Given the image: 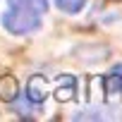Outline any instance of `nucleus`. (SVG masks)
Returning <instances> with one entry per match:
<instances>
[{
	"instance_id": "nucleus-1",
	"label": "nucleus",
	"mask_w": 122,
	"mask_h": 122,
	"mask_svg": "<svg viewBox=\"0 0 122 122\" xmlns=\"http://www.w3.org/2000/svg\"><path fill=\"white\" fill-rule=\"evenodd\" d=\"M3 24L10 34H29L34 29H38L41 24V15L31 12V10H22V7H12L10 12L3 15Z\"/></svg>"
},
{
	"instance_id": "nucleus-2",
	"label": "nucleus",
	"mask_w": 122,
	"mask_h": 122,
	"mask_svg": "<svg viewBox=\"0 0 122 122\" xmlns=\"http://www.w3.org/2000/svg\"><path fill=\"white\" fill-rule=\"evenodd\" d=\"M48 91H50V86H48L46 77H41V74H34V77L29 79L26 96H29V101H31V103H41V101H46Z\"/></svg>"
},
{
	"instance_id": "nucleus-3",
	"label": "nucleus",
	"mask_w": 122,
	"mask_h": 122,
	"mask_svg": "<svg viewBox=\"0 0 122 122\" xmlns=\"http://www.w3.org/2000/svg\"><path fill=\"white\" fill-rule=\"evenodd\" d=\"M74 96H77L74 77L62 74V77L57 79V84H55V98H57V101H62V103H67V101H74Z\"/></svg>"
},
{
	"instance_id": "nucleus-4",
	"label": "nucleus",
	"mask_w": 122,
	"mask_h": 122,
	"mask_svg": "<svg viewBox=\"0 0 122 122\" xmlns=\"http://www.w3.org/2000/svg\"><path fill=\"white\" fill-rule=\"evenodd\" d=\"M19 93V86H17V79L15 77H0V98L3 101H15Z\"/></svg>"
},
{
	"instance_id": "nucleus-5",
	"label": "nucleus",
	"mask_w": 122,
	"mask_h": 122,
	"mask_svg": "<svg viewBox=\"0 0 122 122\" xmlns=\"http://www.w3.org/2000/svg\"><path fill=\"white\" fill-rule=\"evenodd\" d=\"M10 7H22V10H31L36 15H43L48 10V0H10Z\"/></svg>"
},
{
	"instance_id": "nucleus-6",
	"label": "nucleus",
	"mask_w": 122,
	"mask_h": 122,
	"mask_svg": "<svg viewBox=\"0 0 122 122\" xmlns=\"http://www.w3.org/2000/svg\"><path fill=\"white\" fill-rule=\"evenodd\" d=\"M55 5L65 12H79L84 7V0H55Z\"/></svg>"
},
{
	"instance_id": "nucleus-7",
	"label": "nucleus",
	"mask_w": 122,
	"mask_h": 122,
	"mask_svg": "<svg viewBox=\"0 0 122 122\" xmlns=\"http://www.w3.org/2000/svg\"><path fill=\"white\" fill-rule=\"evenodd\" d=\"M110 74H115V77L120 79V84H122V65H115V67L110 70Z\"/></svg>"
}]
</instances>
